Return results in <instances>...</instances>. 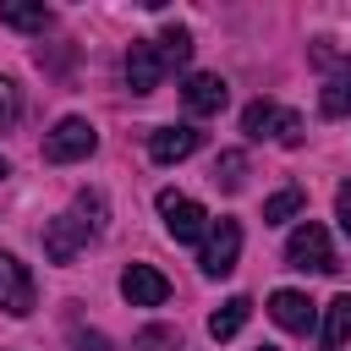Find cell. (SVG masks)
I'll return each instance as SVG.
<instances>
[{"mask_svg":"<svg viewBox=\"0 0 351 351\" xmlns=\"http://www.w3.org/2000/svg\"><path fill=\"white\" fill-rule=\"evenodd\" d=\"M241 132H247L252 143L274 137V143L296 148V143H302V115H296V110H280V104H269V99H252V104L241 110Z\"/></svg>","mask_w":351,"mask_h":351,"instance_id":"cell-1","label":"cell"},{"mask_svg":"<svg viewBox=\"0 0 351 351\" xmlns=\"http://www.w3.org/2000/svg\"><path fill=\"white\" fill-rule=\"evenodd\" d=\"M285 263H291V269H313V274H335V269H340V263H335V247H329V230H324L318 219H302V225L291 230Z\"/></svg>","mask_w":351,"mask_h":351,"instance_id":"cell-2","label":"cell"},{"mask_svg":"<svg viewBox=\"0 0 351 351\" xmlns=\"http://www.w3.org/2000/svg\"><path fill=\"white\" fill-rule=\"evenodd\" d=\"M99 148V132L82 121V115H60L55 121V132L44 137V159L49 165H71V159H88Z\"/></svg>","mask_w":351,"mask_h":351,"instance_id":"cell-3","label":"cell"},{"mask_svg":"<svg viewBox=\"0 0 351 351\" xmlns=\"http://www.w3.org/2000/svg\"><path fill=\"white\" fill-rule=\"evenodd\" d=\"M236 258H241V225H236V219H214V225H208V236H203L197 269H203L208 280H219V274H230V269H236Z\"/></svg>","mask_w":351,"mask_h":351,"instance_id":"cell-4","label":"cell"},{"mask_svg":"<svg viewBox=\"0 0 351 351\" xmlns=\"http://www.w3.org/2000/svg\"><path fill=\"white\" fill-rule=\"evenodd\" d=\"M159 214H165V230H170L176 241H197V236H208V214H203V203H192V197H181V192H159Z\"/></svg>","mask_w":351,"mask_h":351,"instance_id":"cell-5","label":"cell"},{"mask_svg":"<svg viewBox=\"0 0 351 351\" xmlns=\"http://www.w3.org/2000/svg\"><path fill=\"white\" fill-rule=\"evenodd\" d=\"M0 307L11 318H27L33 313V274L16 252H0Z\"/></svg>","mask_w":351,"mask_h":351,"instance_id":"cell-6","label":"cell"},{"mask_svg":"<svg viewBox=\"0 0 351 351\" xmlns=\"http://www.w3.org/2000/svg\"><path fill=\"white\" fill-rule=\"evenodd\" d=\"M165 55H159V44H148V38H132V49H126V88L132 93H154L159 82H165Z\"/></svg>","mask_w":351,"mask_h":351,"instance_id":"cell-7","label":"cell"},{"mask_svg":"<svg viewBox=\"0 0 351 351\" xmlns=\"http://www.w3.org/2000/svg\"><path fill=\"white\" fill-rule=\"evenodd\" d=\"M121 296H126L132 307H159V302L170 296V280H165L154 263H126V274H121Z\"/></svg>","mask_w":351,"mask_h":351,"instance_id":"cell-8","label":"cell"},{"mask_svg":"<svg viewBox=\"0 0 351 351\" xmlns=\"http://www.w3.org/2000/svg\"><path fill=\"white\" fill-rule=\"evenodd\" d=\"M181 99H186V110H192V115H219V110H225V99H230V88H225V77H219V71H197V77H186Z\"/></svg>","mask_w":351,"mask_h":351,"instance_id":"cell-9","label":"cell"},{"mask_svg":"<svg viewBox=\"0 0 351 351\" xmlns=\"http://www.w3.org/2000/svg\"><path fill=\"white\" fill-rule=\"evenodd\" d=\"M82 241H88V230H82L77 214H60V219L44 225V252H49V263H71Z\"/></svg>","mask_w":351,"mask_h":351,"instance_id":"cell-10","label":"cell"},{"mask_svg":"<svg viewBox=\"0 0 351 351\" xmlns=\"http://www.w3.org/2000/svg\"><path fill=\"white\" fill-rule=\"evenodd\" d=\"M269 318H274L280 329H291V335H307L313 318H318V307H313L302 291H274V296H269Z\"/></svg>","mask_w":351,"mask_h":351,"instance_id":"cell-11","label":"cell"},{"mask_svg":"<svg viewBox=\"0 0 351 351\" xmlns=\"http://www.w3.org/2000/svg\"><path fill=\"white\" fill-rule=\"evenodd\" d=\"M197 132L192 126H159L154 137H148V154H154V165H181L186 154H197Z\"/></svg>","mask_w":351,"mask_h":351,"instance_id":"cell-12","label":"cell"},{"mask_svg":"<svg viewBox=\"0 0 351 351\" xmlns=\"http://www.w3.org/2000/svg\"><path fill=\"white\" fill-rule=\"evenodd\" d=\"M346 340H351V291H340L324 307V351H340Z\"/></svg>","mask_w":351,"mask_h":351,"instance_id":"cell-13","label":"cell"},{"mask_svg":"<svg viewBox=\"0 0 351 351\" xmlns=\"http://www.w3.org/2000/svg\"><path fill=\"white\" fill-rule=\"evenodd\" d=\"M252 318V302L247 296H230L225 307H214V318H208V335L214 340H230V335H241V324Z\"/></svg>","mask_w":351,"mask_h":351,"instance_id":"cell-14","label":"cell"},{"mask_svg":"<svg viewBox=\"0 0 351 351\" xmlns=\"http://www.w3.org/2000/svg\"><path fill=\"white\" fill-rule=\"evenodd\" d=\"M0 22H5V27H22V33H44V27H49V11H44V5L5 0V5H0Z\"/></svg>","mask_w":351,"mask_h":351,"instance_id":"cell-15","label":"cell"},{"mask_svg":"<svg viewBox=\"0 0 351 351\" xmlns=\"http://www.w3.org/2000/svg\"><path fill=\"white\" fill-rule=\"evenodd\" d=\"M154 44H159V55H165V66H170V71L192 60V33H186V27H165Z\"/></svg>","mask_w":351,"mask_h":351,"instance_id":"cell-16","label":"cell"},{"mask_svg":"<svg viewBox=\"0 0 351 351\" xmlns=\"http://www.w3.org/2000/svg\"><path fill=\"white\" fill-rule=\"evenodd\" d=\"M241 181H247V154H241V148H225V154L214 159V186L236 192Z\"/></svg>","mask_w":351,"mask_h":351,"instance_id":"cell-17","label":"cell"},{"mask_svg":"<svg viewBox=\"0 0 351 351\" xmlns=\"http://www.w3.org/2000/svg\"><path fill=\"white\" fill-rule=\"evenodd\" d=\"M302 186H285V192H274L269 203H263V225H285V219H296L302 214Z\"/></svg>","mask_w":351,"mask_h":351,"instance_id":"cell-18","label":"cell"},{"mask_svg":"<svg viewBox=\"0 0 351 351\" xmlns=\"http://www.w3.org/2000/svg\"><path fill=\"white\" fill-rule=\"evenodd\" d=\"M318 110L329 115V121H340V115H351V77H335L324 93H318Z\"/></svg>","mask_w":351,"mask_h":351,"instance_id":"cell-19","label":"cell"},{"mask_svg":"<svg viewBox=\"0 0 351 351\" xmlns=\"http://www.w3.org/2000/svg\"><path fill=\"white\" fill-rule=\"evenodd\" d=\"M71 214L82 219V230H88V236H99V230H104V197H99V192H77Z\"/></svg>","mask_w":351,"mask_h":351,"instance_id":"cell-20","label":"cell"},{"mask_svg":"<svg viewBox=\"0 0 351 351\" xmlns=\"http://www.w3.org/2000/svg\"><path fill=\"white\" fill-rule=\"evenodd\" d=\"M132 351H181V335H176L170 324H148V329L132 340Z\"/></svg>","mask_w":351,"mask_h":351,"instance_id":"cell-21","label":"cell"},{"mask_svg":"<svg viewBox=\"0 0 351 351\" xmlns=\"http://www.w3.org/2000/svg\"><path fill=\"white\" fill-rule=\"evenodd\" d=\"M16 115H22V93H16V82H11V77H0V132H5V126H16Z\"/></svg>","mask_w":351,"mask_h":351,"instance_id":"cell-22","label":"cell"},{"mask_svg":"<svg viewBox=\"0 0 351 351\" xmlns=\"http://www.w3.org/2000/svg\"><path fill=\"white\" fill-rule=\"evenodd\" d=\"M335 219H340V230L351 236V181H340V192H335Z\"/></svg>","mask_w":351,"mask_h":351,"instance_id":"cell-23","label":"cell"},{"mask_svg":"<svg viewBox=\"0 0 351 351\" xmlns=\"http://www.w3.org/2000/svg\"><path fill=\"white\" fill-rule=\"evenodd\" d=\"M71 351H110V340L93 335V329H77V335H71Z\"/></svg>","mask_w":351,"mask_h":351,"instance_id":"cell-24","label":"cell"},{"mask_svg":"<svg viewBox=\"0 0 351 351\" xmlns=\"http://www.w3.org/2000/svg\"><path fill=\"white\" fill-rule=\"evenodd\" d=\"M258 351H280V346H258Z\"/></svg>","mask_w":351,"mask_h":351,"instance_id":"cell-25","label":"cell"},{"mask_svg":"<svg viewBox=\"0 0 351 351\" xmlns=\"http://www.w3.org/2000/svg\"><path fill=\"white\" fill-rule=\"evenodd\" d=\"M0 176H5V159H0Z\"/></svg>","mask_w":351,"mask_h":351,"instance_id":"cell-26","label":"cell"}]
</instances>
